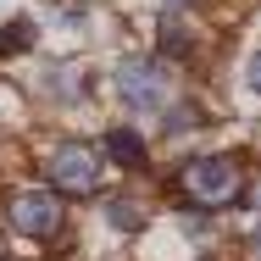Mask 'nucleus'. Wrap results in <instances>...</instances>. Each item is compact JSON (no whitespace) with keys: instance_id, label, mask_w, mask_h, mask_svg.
<instances>
[{"instance_id":"f257e3e1","label":"nucleus","mask_w":261,"mask_h":261,"mask_svg":"<svg viewBox=\"0 0 261 261\" xmlns=\"http://www.w3.org/2000/svg\"><path fill=\"white\" fill-rule=\"evenodd\" d=\"M178 184H184V195H189L195 206H233V200L245 195V172L228 156H195L178 172Z\"/></svg>"},{"instance_id":"f03ea898","label":"nucleus","mask_w":261,"mask_h":261,"mask_svg":"<svg viewBox=\"0 0 261 261\" xmlns=\"http://www.w3.org/2000/svg\"><path fill=\"white\" fill-rule=\"evenodd\" d=\"M117 100L134 106V111H156V106L172 100V72L156 56H128L117 67Z\"/></svg>"},{"instance_id":"7ed1b4c3","label":"nucleus","mask_w":261,"mask_h":261,"mask_svg":"<svg viewBox=\"0 0 261 261\" xmlns=\"http://www.w3.org/2000/svg\"><path fill=\"white\" fill-rule=\"evenodd\" d=\"M45 172H50V184L61 195H95V189H100V156H95L89 145H78V139L56 145L50 161H45Z\"/></svg>"},{"instance_id":"20e7f679","label":"nucleus","mask_w":261,"mask_h":261,"mask_svg":"<svg viewBox=\"0 0 261 261\" xmlns=\"http://www.w3.org/2000/svg\"><path fill=\"white\" fill-rule=\"evenodd\" d=\"M6 217H11V228L22 239H56L61 233V200L50 189H17L6 200Z\"/></svg>"},{"instance_id":"39448f33","label":"nucleus","mask_w":261,"mask_h":261,"mask_svg":"<svg viewBox=\"0 0 261 261\" xmlns=\"http://www.w3.org/2000/svg\"><path fill=\"white\" fill-rule=\"evenodd\" d=\"M106 156L122 161V167H145V145H139L134 128H111V134H106Z\"/></svg>"},{"instance_id":"423d86ee","label":"nucleus","mask_w":261,"mask_h":261,"mask_svg":"<svg viewBox=\"0 0 261 261\" xmlns=\"http://www.w3.org/2000/svg\"><path fill=\"white\" fill-rule=\"evenodd\" d=\"M106 222H111L117 233H139V228H145V211L134 206V200L117 195V200H106Z\"/></svg>"},{"instance_id":"0eeeda50","label":"nucleus","mask_w":261,"mask_h":261,"mask_svg":"<svg viewBox=\"0 0 261 261\" xmlns=\"http://www.w3.org/2000/svg\"><path fill=\"white\" fill-rule=\"evenodd\" d=\"M28 45H34V22H11V28H0V56L28 50Z\"/></svg>"},{"instance_id":"6e6552de","label":"nucleus","mask_w":261,"mask_h":261,"mask_svg":"<svg viewBox=\"0 0 261 261\" xmlns=\"http://www.w3.org/2000/svg\"><path fill=\"white\" fill-rule=\"evenodd\" d=\"M161 50H172V56H184L189 50V34L178 28V22H161Z\"/></svg>"},{"instance_id":"1a4fd4ad","label":"nucleus","mask_w":261,"mask_h":261,"mask_svg":"<svg viewBox=\"0 0 261 261\" xmlns=\"http://www.w3.org/2000/svg\"><path fill=\"white\" fill-rule=\"evenodd\" d=\"M250 89H256V95H261V50L250 56Z\"/></svg>"},{"instance_id":"9d476101","label":"nucleus","mask_w":261,"mask_h":261,"mask_svg":"<svg viewBox=\"0 0 261 261\" xmlns=\"http://www.w3.org/2000/svg\"><path fill=\"white\" fill-rule=\"evenodd\" d=\"M250 261H261V228L250 233Z\"/></svg>"},{"instance_id":"9b49d317","label":"nucleus","mask_w":261,"mask_h":261,"mask_svg":"<svg viewBox=\"0 0 261 261\" xmlns=\"http://www.w3.org/2000/svg\"><path fill=\"white\" fill-rule=\"evenodd\" d=\"M0 261H6V245H0Z\"/></svg>"}]
</instances>
